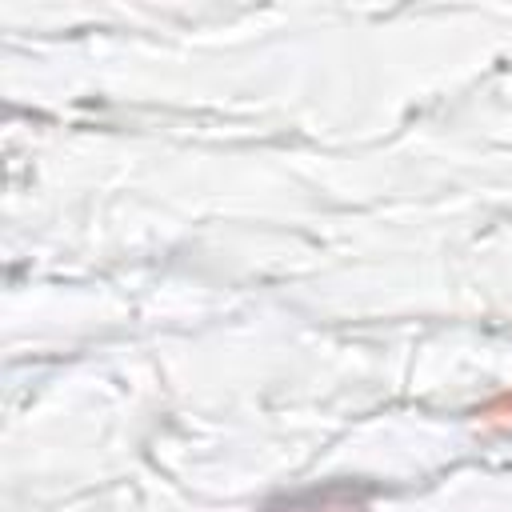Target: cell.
<instances>
[{"label":"cell","instance_id":"obj_1","mask_svg":"<svg viewBox=\"0 0 512 512\" xmlns=\"http://www.w3.org/2000/svg\"><path fill=\"white\" fill-rule=\"evenodd\" d=\"M284 512H360L356 504H332V500H320V504H292Z\"/></svg>","mask_w":512,"mask_h":512}]
</instances>
